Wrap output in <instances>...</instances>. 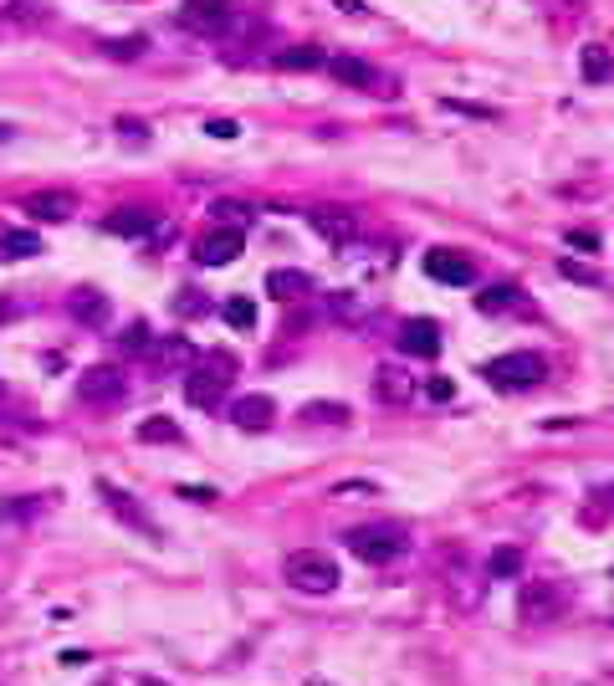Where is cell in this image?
I'll return each mask as SVG.
<instances>
[{
  "label": "cell",
  "instance_id": "1",
  "mask_svg": "<svg viewBox=\"0 0 614 686\" xmlns=\"http://www.w3.org/2000/svg\"><path fill=\"white\" fill-rule=\"evenodd\" d=\"M343 548L354 553V559L364 564H394V559H405V528H394V523H364V528H348L343 533Z\"/></svg>",
  "mask_w": 614,
  "mask_h": 686
},
{
  "label": "cell",
  "instance_id": "2",
  "mask_svg": "<svg viewBox=\"0 0 614 686\" xmlns=\"http://www.w3.org/2000/svg\"><path fill=\"white\" fill-rule=\"evenodd\" d=\"M543 379H548V364H543L538 354H502V359L487 364V384H497L502 395H512V390H538Z\"/></svg>",
  "mask_w": 614,
  "mask_h": 686
},
{
  "label": "cell",
  "instance_id": "3",
  "mask_svg": "<svg viewBox=\"0 0 614 686\" xmlns=\"http://www.w3.org/2000/svg\"><path fill=\"white\" fill-rule=\"evenodd\" d=\"M282 574H287V584L297 594H313V599H323V594L338 589V564L323 559V553H292Z\"/></svg>",
  "mask_w": 614,
  "mask_h": 686
},
{
  "label": "cell",
  "instance_id": "4",
  "mask_svg": "<svg viewBox=\"0 0 614 686\" xmlns=\"http://www.w3.org/2000/svg\"><path fill=\"white\" fill-rule=\"evenodd\" d=\"M517 610H522V625L543 630V625H553V620H563V615H568V589H563V584H548V579H538V584H528V589H522Z\"/></svg>",
  "mask_w": 614,
  "mask_h": 686
},
{
  "label": "cell",
  "instance_id": "5",
  "mask_svg": "<svg viewBox=\"0 0 614 686\" xmlns=\"http://www.w3.org/2000/svg\"><path fill=\"white\" fill-rule=\"evenodd\" d=\"M425 277L430 282H446V287H466L476 277V262L466 251H451V246H430L425 251Z\"/></svg>",
  "mask_w": 614,
  "mask_h": 686
},
{
  "label": "cell",
  "instance_id": "6",
  "mask_svg": "<svg viewBox=\"0 0 614 686\" xmlns=\"http://www.w3.org/2000/svg\"><path fill=\"white\" fill-rule=\"evenodd\" d=\"M241 246H246V236L236 226H215V231H205L195 241V262L200 267H231L236 256H241Z\"/></svg>",
  "mask_w": 614,
  "mask_h": 686
},
{
  "label": "cell",
  "instance_id": "7",
  "mask_svg": "<svg viewBox=\"0 0 614 686\" xmlns=\"http://www.w3.org/2000/svg\"><path fill=\"white\" fill-rule=\"evenodd\" d=\"M180 21L190 31H200V36H221L231 26V0H185Z\"/></svg>",
  "mask_w": 614,
  "mask_h": 686
},
{
  "label": "cell",
  "instance_id": "8",
  "mask_svg": "<svg viewBox=\"0 0 614 686\" xmlns=\"http://www.w3.org/2000/svg\"><path fill=\"white\" fill-rule=\"evenodd\" d=\"M21 210H26L31 221H72L77 216V195H67V190H36V195L21 200Z\"/></svg>",
  "mask_w": 614,
  "mask_h": 686
},
{
  "label": "cell",
  "instance_id": "9",
  "mask_svg": "<svg viewBox=\"0 0 614 686\" xmlns=\"http://www.w3.org/2000/svg\"><path fill=\"white\" fill-rule=\"evenodd\" d=\"M180 390H185V400L195 405V410H215V405H221V395H226V374H215V369H190L185 374V384H180Z\"/></svg>",
  "mask_w": 614,
  "mask_h": 686
},
{
  "label": "cell",
  "instance_id": "10",
  "mask_svg": "<svg viewBox=\"0 0 614 686\" xmlns=\"http://www.w3.org/2000/svg\"><path fill=\"white\" fill-rule=\"evenodd\" d=\"M400 349L415 354V359H435V354H441V323L405 318V323H400Z\"/></svg>",
  "mask_w": 614,
  "mask_h": 686
},
{
  "label": "cell",
  "instance_id": "11",
  "mask_svg": "<svg viewBox=\"0 0 614 686\" xmlns=\"http://www.w3.org/2000/svg\"><path fill=\"white\" fill-rule=\"evenodd\" d=\"M77 390H82V400H93V405H98V400L113 405V400H123V369H118V364H93V369L82 374Z\"/></svg>",
  "mask_w": 614,
  "mask_h": 686
},
{
  "label": "cell",
  "instance_id": "12",
  "mask_svg": "<svg viewBox=\"0 0 614 686\" xmlns=\"http://www.w3.org/2000/svg\"><path fill=\"white\" fill-rule=\"evenodd\" d=\"M277 420V405L267 400V395H241L236 405H231V425H241V431H267V425Z\"/></svg>",
  "mask_w": 614,
  "mask_h": 686
},
{
  "label": "cell",
  "instance_id": "13",
  "mask_svg": "<svg viewBox=\"0 0 614 686\" xmlns=\"http://www.w3.org/2000/svg\"><path fill=\"white\" fill-rule=\"evenodd\" d=\"M98 497H103V502L113 507V518H118V523H128V528H139V533H149V538H159V528H154V523L144 518V512H139V502H134V497H128V492H118L113 482H98Z\"/></svg>",
  "mask_w": 614,
  "mask_h": 686
},
{
  "label": "cell",
  "instance_id": "14",
  "mask_svg": "<svg viewBox=\"0 0 614 686\" xmlns=\"http://www.w3.org/2000/svg\"><path fill=\"white\" fill-rule=\"evenodd\" d=\"M307 292H313V277H307V272H297V267L267 272V297H272V303H297V297H307Z\"/></svg>",
  "mask_w": 614,
  "mask_h": 686
},
{
  "label": "cell",
  "instance_id": "15",
  "mask_svg": "<svg viewBox=\"0 0 614 686\" xmlns=\"http://www.w3.org/2000/svg\"><path fill=\"white\" fill-rule=\"evenodd\" d=\"M374 395H379L384 405H405V400H415V379H410L405 369H394V364H379Z\"/></svg>",
  "mask_w": 614,
  "mask_h": 686
},
{
  "label": "cell",
  "instance_id": "16",
  "mask_svg": "<svg viewBox=\"0 0 614 686\" xmlns=\"http://www.w3.org/2000/svg\"><path fill=\"white\" fill-rule=\"evenodd\" d=\"M113 236H128V241H139V236H149L154 231V210H139V205H123V210H113V216L103 221Z\"/></svg>",
  "mask_w": 614,
  "mask_h": 686
},
{
  "label": "cell",
  "instance_id": "17",
  "mask_svg": "<svg viewBox=\"0 0 614 686\" xmlns=\"http://www.w3.org/2000/svg\"><path fill=\"white\" fill-rule=\"evenodd\" d=\"M328 72L343 82V88H374V67H369L364 57H354V52H338V57H328Z\"/></svg>",
  "mask_w": 614,
  "mask_h": 686
},
{
  "label": "cell",
  "instance_id": "18",
  "mask_svg": "<svg viewBox=\"0 0 614 686\" xmlns=\"http://www.w3.org/2000/svg\"><path fill=\"white\" fill-rule=\"evenodd\" d=\"M67 308H72V318H77V323H87V328H98V323L108 318V297H103L98 287H77Z\"/></svg>",
  "mask_w": 614,
  "mask_h": 686
},
{
  "label": "cell",
  "instance_id": "19",
  "mask_svg": "<svg viewBox=\"0 0 614 686\" xmlns=\"http://www.w3.org/2000/svg\"><path fill=\"white\" fill-rule=\"evenodd\" d=\"M139 441H149V446H180L185 431H180V425H174L169 415H149V420L139 425Z\"/></svg>",
  "mask_w": 614,
  "mask_h": 686
},
{
  "label": "cell",
  "instance_id": "20",
  "mask_svg": "<svg viewBox=\"0 0 614 686\" xmlns=\"http://www.w3.org/2000/svg\"><path fill=\"white\" fill-rule=\"evenodd\" d=\"M277 67L282 72H318V67H328V52L323 47H287L277 57Z\"/></svg>",
  "mask_w": 614,
  "mask_h": 686
},
{
  "label": "cell",
  "instance_id": "21",
  "mask_svg": "<svg viewBox=\"0 0 614 686\" xmlns=\"http://www.w3.org/2000/svg\"><path fill=\"white\" fill-rule=\"evenodd\" d=\"M302 425H348V405H328V400H313L297 410Z\"/></svg>",
  "mask_w": 614,
  "mask_h": 686
},
{
  "label": "cell",
  "instance_id": "22",
  "mask_svg": "<svg viewBox=\"0 0 614 686\" xmlns=\"http://www.w3.org/2000/svg\"><path fill=\"white\" fill-rule=\"evenodd\" d=\"M313 226L328 236V241H343V236H354V216H343V210H318Z\"/></svg>",
  "mask_w": 614,
  "mask_h": 686
},
{
  "label": "cell",
  "instance_id": "23",
  "mask_svg": "<svg viewBox=\"0 0 614 686\" xmlns=\"http://www.w3.org/2000/svg\"><path fill=\"white\" fill-rule=\"evenodd\" d=\"M221 318L231 323V328H256V303H251V297H226V308H221Z\"/></svg>",
  "mask_w": 614,
  "mask_h": 686
},
{
  "label": "cell",
  "instance_id": "24",
  "mask_svg": "<svg viewBox=\"0 0 614 686\" xmlns=\"http://www.w3.org/2000/svg\"><path fill=\"white\" fill-rule=\"evenodd\" d=\"M579 72H584L589 82H609V77H614V62H609V52H604V47H584Z\"/></svg>",
  "mask_w": 614,
  "mask_h": 686
},
{
  "label": "cell",
  "instance_id": "25",
  "mask_svg": "<svg viewBox=\"0 0 614 686\" xmlns=\"http://www.w3.org/2000/svg\"><path fill=\"white\" fill-rule=\"evenodd\" d=\"M487 569H492L497 579H512V574L522 569V548H512V543H502V548H492V559H487Z\"/></svg>",
  "mask_w": 614,
  "mask_h": 686
},
{
  "label": "cell",
  "instance_id": "26",
  "mask_svg": "<svg viewBox=\"0 0 614 686\" xmlns=\"http://www.w3.org/2000/svg\"><path fill=\"white\" fill-rule=\"evenodd\" d=\"M36 251H41L36 231H11L6 241H0V256H11V262H16V256H36Z\"/></svg>",
  "mask_w": 614,
  "mask_h": 686
},
{
  "label": "cell",
  "instance_id": "27",
  "mask_svg": "<svg viewBox=\"0 0 614 686\" xmlns=\"http://www.w3.org/2000/svg\"><path fill=\"white\" fill-rule=\"evenodd\" d=\"M210 216L221 221V226H236V231H241V226L251 221V205H241V200H215V205H210Z\"/></svg>",
  "mask_w": 614,
  "mask_h": 686
},
{
  "label": "cell",
  "instance_id": "28",
  "mask_svg": "<svg viewBox=\"0 0 614 686\" xmlns=\"http://www.w3.org/2000/svg\"><path fill=\"white\" fill-rule=\"evenodd\" d=\"M512 303H517V292H512L507 282H502V287H487V292L476 297V308H481V313H507Z\"/></svg>",
  "mask_w": 614,
  "mask_h": 686
},
{
  "label": "cell",
  "instance_id": "29",
  "mask_svg": "<svg viewBox=\"0 0 614 686\" xmlns=\"http://www.w3.org/2000/svg\"><path fill=\"white\" fill-rule=\"evenodd\" d=\"M149 349H154L149 323H128V328H123V354H149Z\"/></svg>",
  "mask_w": 614,
  "mask_h": 686
},
{
  "label": "cell",
  "instance_id": "30",
  "mask_svg": "<svg viewBox=\"0 0 614 686\" xmlns=\"http://www.w3.org/2000/svg\"><path fill=\"white\" fill-rule=\"evenodd\" d=\"M159 364H180V359H195V343L190 338H164V349H149Z\"/></svg>",
  "mask_w": 614,
  "mask_h": 686
},
{
  "label": "cell",
  "instance_id": "31",
  "mask_svg": "<svg viewBox=\"0 0 614 686\" xmlns=\"http://www.w3.org/2000/svg\"><path fill=\"white\" fill-rule=\"evenodd\" d=\"M205 134H210V139H236V134H241V123H231V118H210V123H205Z\"/></svg>",
  "mask_w": 614,
  "mask_h": 686
},
{
  "label": "cell",
  "instance_id": "32",
  "mask_svg": "<svg viewBox=\"0 0 614 686\" xmlns=\"http://www.w3.org/2000/svg\"><path fill=\"white\" fill-rule=\"evenodd\" d=\"M425 390H430V400H451V395H456V379H446V374H435V379L425 384Z\"/></svg>",
  "mask_w": 614,
  "mask_h": 686
},
{
  "label": "cell",
  "instance_id": "33",
  "mask_svg": "<svg viewBox=\"0 0 614 686\" xmlns=\"http://www.w3.org/2000/svg\"><path fill=\"white\" fill-rule=\"evenodd\" d=\"M103 52L108 57H128V52H144V41L134 36V41H103Z\"/></svg>",
  "mask_w": 614,
  "mask_h": 686
},
{
  "label": "cell",
  "instance_id": "34",
  "mask_svg": "<svg viewBox=\"0 0 614 686\" xmlns=\"http://www.w3.org/2000/svg\"><path fill=\"white\" fill-rule=\"evenodd\" d=\"M118 128H123V134H134V144H139V139L149 144V123H139V118H118Z\"/></svg>",
  "mask_w": 614,
  "mask_h": 686
},
{
  "label": "cell",
  "instance_id": "35",
  "mask_svg": "<svg viewBox=\"0 0 614 686\" xmlns=\"http://www.w3.org/2000/svg\"><path fill=\"white\" fill-rule=\"evenodd\" d=\"M568 241H574L579 251H599V236H594V231H574V236H568Z\"/></svg>",
  "mask_w": 614,
  "mask_h": 686
},
{
  "label": "cell",
  "instance_id": "36",
  "mask_svg": "<svg viewBox=\"0 0 614 686\" xmlns=\"http://www.w3.org/2000/svg\"><path fill=\"white\" fill-rule=\"evenodd\" d=\"M333 6H338V11H348V16H369L364 0H333Z\"/></svg>",
  "mask_w": 614,
  "mask_h": 686
},
{
  "label": "cell",
  "instance_id": "37",
  "mask_svg": "<svg viewBox=\"0 0 614 686\" xmlns=\"http://www.w3.org/2000/svg\"><path fill=\"white\" fill-rule=\"evenodd\" d=\"M16 318V303H6V297H0V323H11Z\"/></svg>",
  "mask_w": 614,
  "mask_h": 686
},
{
  "label": "cell",
  "instance_id": "38",
  "mask_svg": "<svg viewBox=\"0 0 614 686\" xmlns=\"http://www.w3.org/2000/svg\"><path fill=\"white\" fill-rule=\"evenodd\" d=\"M6 139H16V128H11V123H0V144H6Z\"/></svg>",
  "mask_w": 614,
  "mask_h": 686
},
{
  "label": "cell",
  "instance_id": "39",
  "mask_svg": "<svg viewBox=\"0 0 614 686\" xmlns=\"http://www.w3.org/2000/svg\"><path fill=\"white\" fill-rule=\"evenodd\" d=\"M139 686H164V681L159 676H139Z\"/></svg>",
  "mask_w": 614,
  "mask_h": 686
},
{
  "label": "cell",
  "instance_id": "40",
  "mask_svg": "<svg viewBox=\"0 0 614 686\" xmlns=\"http://www.w3.org/2000/svg\"><path fill=\"white\" fill-rule=\"evenodd\" d=\"M307 686H323V681H307Z\"/></svg>",
  "mask_w": 614,
  "mask_h": 686
},
{
  "label": "cell",
  "instance_id": "41",
  "mask_svg": "<svg viewBox=\"0 0 614 686\" xmlns=\"http://www.w3.org/2000/svg\"><path fill=\"white\" fill-rule=\"evenodd\" d=\"M568 6H579V0H568Z\"/></svg>",
  "mask_w": 614,
  "mask_h": 686
}]
</instances>
